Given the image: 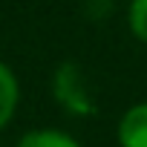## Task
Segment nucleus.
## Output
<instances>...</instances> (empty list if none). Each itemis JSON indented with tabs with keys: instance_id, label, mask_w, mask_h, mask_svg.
<instances>
[{
	"instance_id": "f03ea898",
	"label": "nucleus",
	"mask_w": 147,
	"mask_h": 147,
	"mask_svg": "<svg viewBox=\"0 0 147 147\" xmlns=\"http://www.w3.org/2000/svg\"><path fill=\"white\" fill-rule=\"evenodd\" d=\"M118 144L121 147H147V101L130 107L118 121Z\"/></svg>"
},
{
	"instance_id": "39448f33",
	"label": "nucleus",
	"mask_w": 147,
	"mask_h": 147,
	"mask_svg": "<svg viewBox=\"0 0 147 147\" xmlns=\"http://www.w3.org/2000/svg\"><path fill=\"white\" fill-rule=\"evenodd\" d=\"M127 23H130V32L136 35V40L147 43V0H130Z\"/></svg>"
},
{
	"instance_id": "20e7f679",
	"label": "nucleus",
	"mask_w": 147,
	"mask_h": 147,
	"mask_svg": "<svg viewBox=\"0 0 147 147\" xmlns=\"http://www.w3.org/2000/svg\"><path fill=\"white\" fill-rule=\"evenodd\" d=\"M18 147H81V144L63 130L40 127V130H29L26 136H20Z\"/></svg>"
},
{
	"instance_id": "7ed1b4c3",
	"label": "nucleus",
	"mask_w": 147,
	"mask_h": 147,
	"mask_svg": "<svg viewBox=\"0 0 147 147\" xmlns=\"http://www.w3.org/2000/svg\"><path fill=\"white\" fill-rule=\"evenodd\" d=\"M18 101H20L18 78H15V72L0 61V130L12 121V115L18 110Z\"/></svg>"
},
{
	"instance_id": "f257e3e1",
	"label": "nucleus",
	"mask_w": 147,
	"mask_h": 147,
	"mask_svg": "<svg viewBox=\"0 0 147 147\" xmlns=\"http://www.w3.org/2000/svg\"><path fill=\"white\" fill-rule=\"evenodd\" d=\"M55 95L58 101L69 110V113H75V115H90L95 113V101L92 95L87 92L81 75H78V69L75 66H61L58 69V75H55Z\"/></svg>"
}]
</instances>
